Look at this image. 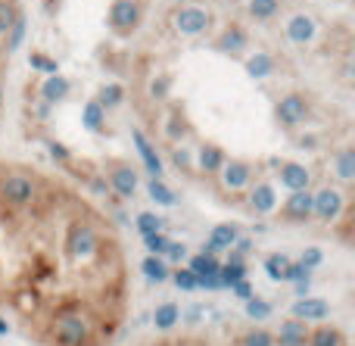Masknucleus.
Wrapping results in <instances>:
<instances>
[{"mask_svg":"<svg viewBox=\"0 0 355 346\" xmlns=\"http://www.w3.org/2000/svg\"><path fill=\"white\" fill-rule=\"evenodd\" d=\"M246 75H250V78H256V81L275 75V56H271V53H252L250 60H246Z\"/></svg>","mask_w":355,"mask_h":346,"instance_id":"obj_23","label":"nucleus"},{"mask_svg":"<svg viewBox=\"0 0 355 346\" xmlns=\"http://www.w3.org/2000/svg\"><path fill=\"white\" fill-rule=\"evenodd\" d=\"M178 322H181V309H178L175 303L156 306V312H153V328L156 331H172Z\"/></svg>","mask_w":355,"mask_h":346,"instance_id":"obj_26","label":"nucleus"},{"mask_svg":"<svg viewBox=\"0 0 355 346\" xmlns=\"http://www.w3.org/2000/svg\"><path fill=\"white\" fill-rule=\"evenodd\" d=\"M50 334H53V346H87L94 337V328L85 312H60L53 318Z\"/></svg>","mask_w":355,"mask_h":346,"instance_id":"obj_2","label":"nucleus"},{"mask_svg":"<svg viewBox=\"0 0 355 346\" xmlns=\"http://www.w3.org/2000/svg\"><path fill=\"white\" fill-rule=\"evenodd\" d=\"M250 181H252V166L250 162L227 159L225 166H221V184H225L227 191H243V187H250Z\"/></svg>","mask_w":355,"mask_h":346,"instance_id":"obj_10","label":"nucleus"},{"mask_svg":"<svg viewBox=\"0 0 355 346\" xmlns=\"http://www.w3.org/2000/svg\"><path fill=\"white\" fill-rule=\"evenodd\" d=\"M309 346H346V337H343V331L321 325V328L309 331Z\"/></svg>","mask_w":355,"mask_h":346,"instance_id":"obj_25","label":"nucleus"},{"mask_svg":"<svg viewBox=\"0 0 355 346\" xmlns=\"http://www.w3.org/2000/svg\"><path fill=\"white\" fill-rule=\"evenodd\" d=\"M271 303L268 300H262V297H252V300H246V315L252 318V322H265V318L271 315Z\"/></svg>","mask_w":355,"mask_h":346,"instance_id":"obj_35","label":"nucleus"},{"mask_svg":"<svg viewBox=\"0 0 355 346\" xmlns=\"http://www.w3.org/2000/svg\"><path fill=\"white\" fill-rule=\"evenodd\" d=\"M110 187L122 200H131L137 193V172L131 166H122V162H116V166H110Z\"/></svg>","mask_w":355,"mask_h":346,"instance_id":"obj_11","label":"nucleus"},{"mask_svg":"<svg viewBox=\"0 0 355 346\" xmlns=\"http://www.w3.org/2000/svg\"><path fill=\"white\" fill-rule=\"evenodd\" d=\"M178 3H193V0H178Z\"/></svg>","mask_w":355,"mask_h":346,"instance_id":"obj_50","label":"nucleus"},{"mask_svg":"<svg viewBox=\"0 0 355 346\" xmlns=\"http://www.w3.org/2000/svg\"><path fill=\"white\" fill-rule=\"evenodd\" d=\"M172 162H175L178 168H184V172H187V168H190V153H187V150H175Z\"/></svg>","mask_w":355,"mask_h":346,"instance_id":"obj_46","label":"nucleus"},{"mask_svg":"<svg viewBox=\"0 0 355 346\" xmlns=\"http://www.w3.org/2000/svg\"><path fill=\"white\" fill-rule=\"evenodd\" d=\"M100 247H103V237H100V231L94 228V225L81 222V218L69 225V231H66V256L69 259L87 262L100 253Z\"/></svg>","mask_w":355,"mask_h":346,"instance_id":"obj_3","label":"nucleus"},{"mask_svg":"<svg viewBox=\"0 0 355 346\" xmlns=\"http://www.w3.org/2000/svg\"><path fill=\"white\" fill-rule=\"evenodd\" d=\"M47 150H50V156H53V159H60V162H69V159H72L69 147H62L60 141H50V144H47Z\"/></svg>","mask_w":355,"mask_h":346,"instance_id":"obj_45","label":"nucleus"},{"mask_svg":"<svg viewBox=\"0 0 355 346\" xmlns=\"http://www.w3.org/2000/svg\"><path fill=\"white\" fill-rule=\"evenodd\" d=\"M225 162H227V156H225V150H221L218 144H202L200 147V168L206 175H218Z\"/></svg>","mask_w":355,"mask_h":346,"instance_id":"obj_21","label":"nucleus"},{"mask_svg":"<svg viewBox=\"0 0 355 346\" xmlns=\"http://www.w3.org/2000/svg\"><path fill=\"white\" fill-rule=\"evenodd\" d=\"M231 291H234V297H237V300H243V303H246V300H252V297H256V287H252L250 281H240V284H234Z\"/></svg>","mask_w":355,"mask_h":346,"instance_id":"obj_44","label":"nucleus"},{"mask_svg":"<svg viewBox=\"0 0 355 346\" xmlns=\"http://www.w3.org/2000/svg\"><path fill=\"white\" fill-rule=\"evenodd\" d=\"M277 178H281V184L287 187L290 193L309 191V184H312V172H309L302 162H284V166H277Z\"/></svg>","mask_w":355,"mask_h":346,"instance_id":"obj_9","label":"nucleus"},{"mask_svg":"<svg viewBox=\"0 0 355 346\" xmlns=\"http://www.w3.org/2000/svg\"><path fill=\"white\" fill-rule=\"evenodd\" d=\"M25 25H28V22H25V12H22V16L16 19V25L6 31V44H3V53H6V56H12L19 47H22V41H25Z\"/></svg>","mask_w":355,"mask_h":346,"instance_id":"obj_33","label":"nucleus"},{"mask_svg":"<svg viewBox=\"0 0 355 346\" xmlns=\"http://www.w3.org/2000/svg\"><path fill=\"white\" fill-rule=\"evenodd\" d=\"M131 137H135V147H137V153H141V159H144V166H147V172L153 175V178H162L159 153H156V147L147 141V135H144L141 128H135V131H131Z\"/></svg>","mask_w":355,"mask_h":346,"instance_id":"obj_17","label":"nucleus"},{"mask_svg":"<svg viewBox=\"0 0 355 346\" xmlns=\"http://www.w3.org/2000/svg\"><path fill=\"white\" fill-rule=\"evenodd\" d=\"M31 69H37V72H47V75H60V62L53 60V56L47 53H31Z\"/></svg>","mask_w":355,"mask_h":346,"instance_id":"obj_37","label":"nucleus"},{"mask_svg":"<svg viewBox=\"0 0 355 346\" xmlns=\"http://www.w3.org/2000/svg\"><path fill=\"white\" fill-rule=\"evenodd\" d=\"M94 100H97V103L103 106L106 112H110V110H116V106H122L125 91H122V85H103V87L97 91V97H94Z\"/></svg>","mask_w":355,"mask_h":346,"instance_id":"obj_31","label":"nucleus"},{"mask_svg":"<svg viewBox=\"0 0 355 346\" xmlns=\"http://www.w3.org/2000/svg\"><path fill=\"white\" fill-rule=\"evenodd\" d=\"M290 256H284V253H271L268 259H265V275H268L271 281H284L287 278V268H290Z\"/></svg>","mask_w":355,"mask_h":346,"instance_id":"obj_32","label":"nucleus"},{"mask_svg":"<svg viewBox=\"0 0 355 346\" xmlns=\"http://www.w3.org/2000/svg\"><path fill=\"white\" fill-rule=\"evenodd\" d=\"M321 262H324V250H321V247H306V250H302L300 266H306L309 272H312V268H318Z\"/></svg>","mask_w":355,"mask_h":346,"instance_id":"obj_40","label":"nucleus"},{"mask_svg":"<svg viewBox=\"0 0 355 346\" xmlns=\"http://www.w3.org/2000/svg\"><path fill=\"white\" fill-rule=\"evenodd\" d=\"M275 343H281V346H306L309 343V325L300 322V318H287V322H281V328H277Z\"/></svg>","mask_w":355,"mask_h":346,"instance_id":"obj_16","label":"nucleus"},{"mask_svg":"<svg viewBox=\"0 0 355 346\" xmlns=\"http://www.w3.org/2000/svg\"><path fill=\"white\" fill-rule=\"evenodd\" d=\"M284 281H290V284H312V272H309L306 266H300V262H290Z\"/></svg>","mask_w":355,"mask_h":346,"instance_id":"obj_39","label":"nucleus"},{"mask_svg":"<svg viewBox=\"0 0 355 346\" xmlns=\"http://www.w3.org/2000/svg\"><path fill=\"white\" fill-rule=\"evenodd\" d=\"M215 47L227 56H240L246 47H250V35H246L240 25H227V28L221 31V37L215 41Z\"/></svg>","mask_w":355,"mask_h":346,"instance_id":"obj_15","label":"nucleus"},{"mask_svg":"<svg viewBox=\"0 0 355 346\" xmlns=\"http://www.w3.org/2000/svg\"><path fill=\"white\" fill-rule=\"evenodd\" d=\"M168 237H166V231L162 234H147L144 237V247L150 250V256H166V250H168Z\"/></svg>","mask_w":355,"mask_h":346,"instance_id":"obj_38","label":"nucleus"},{"mask_svg":"<svg viewBox=\"0 0 355 346\" xmlns=\"http://www.w3.org/2000/svg\"><path fill=\"white\" fill-rule=\"evenodd\" d=\"M6 331H10V325H6V322H3V318H0V337H3V334H6Z\"/></svg>","mask_w":355,"mask_h":346,"instance_id":"obj_48","label":"nucleus"},{"mask_svg":"<svg viewBox=\"0 0 355 346\" xmlns=\"http://www.w3.org/2000/svg\"><path fill=\"white\" fill-rule=\"evenodd\" d=\"M293 318H300V322H324L327 315H331V303L321 297H302L293 303Z\"/></svg>","mask_w":355,"mask_h":346,"instance_id":"obj_8","label":"nucleus"},{"mask_svg":"<svg viewBox=\"0 0 355 346\" xmlns=\"http://www.w3.org/2000/svg\"><path fill=\"white\" fill-rule=\"evenodd\" d=\"M172 281H175L178 291H196V275L190 272V268H178L172 275Z\"/></svg>","mask_w":355,"mask_h":346,"instance_id":"obj_41","label":"nucleus"},{"mask_svg":"<svg viewBox=\"0 0 355 346\" xmlns=\"http://www.w3.org/2000/svg\"><path fill=\"white\" fill-rule=\"evenodd\" d=\"M246 12H250L256 22H271L275 16H281V0H250Z\"/></svg>","mask_w":355,"mask_h":346,"instance_id":"obj_24","label":"nucleus"},{"mask_svg":"<svg viewBox=\"0 0 355 346\" xmlns=\"http://www.w3.org/2000/svg\"><path fill=\"white\" fill-rule=\"evenodd\" d=\"M162 259H166V262H178V266H181V262H187V247H184V243H178V241H172Z\"/></svg>","mask_w":355,"mask_h":346,"instance_id":"obj_42","label":"nucleus"},{"mask_svg":"<svg viewBox=\"0 0 355 346\" xmlns=\"http://www.w3.org/2000/svg\"><path fill=\"white\" fill-rule=\"evenodd\" d=\"M250 209L256 216H268V212L277 209V193L268 181H259L256 187H250Z\"/></svg>","mask_w":355,"mask_h":346,"instance_id":"obj_14","label":"nucleus"},{"mask_svg":"<svg viewBox=\"0 0 355 346\" xmlns=\"http://www.w3.org/2000/svg\"><path fill=\"white\" fill-rule=\"evenodd\" d=\"M37 197V178L22 168H12V172L0 175V203L12 206V209H22L31 206Z\"/></svg>","mask_w":355,"mask_h":346,"instance_id":"obj_1","label":"nucleus"},{"mask_svg":"<svg viewBox=\"0 0 355 346\" xmlns=\"http://www.w3.org/2000/svg\"><path fill=\"white\" fill-rule=\"evenodd\" d=\"M237 237H240V228L237 225H231V222H221V225H215L212 231H209V237L206 241L212 243L218 253H225V250H231L234 243H237Z\"/></svg>","mask_w":355,"mask_h":346,"instance_id":"obj_20","label":"nucleus"},{"mask_svg":"<svg viewBox=\"0 0 355 346\" xmlns=\"http://www.w3.org/2000/svg\"><path fill=\"white\" fill-rule=\"evenodd\" d=\"M37 116L47 119V116H50V103H41V106H37Z\"/></svg>","mask_w":355,"mask_h":346,"instance_id":"obj_47","label":"nucleus"},{"mask_svg":"<svg viewBox=\"0 0 355 346\" xmlns=\"http://www.w3.org/2000/svg\"><path fill=\"white\" fill-rule=\"evenodd\" d=\"M275 119L281 128H296V125H302L309 119V100L302 94H287V97L277 100Z\"/></svg>","mask_w":355,"mask_h":346,"instance_id":"obj_6","label":"nucleus"},{"mask_svg":"<svg viewBox=\"0 0 355 346\" xmlns=\"http://www.w3.org/2000/svg\"><path fill=\"white\" fill-rule=\"evenodd\" d=\"M141 272L150 284H166V281L172 278V268H168V262L162 259V256H147V259L141 262Z\"/></svg>","mask_w":355,"mask_h":346,"instance_id":"obj_22","label":"nucleus"},{"mask_svg":"<svg viewBox=\"0 0 355 346\" xmlns=\"http://www.w3.org/2000/svg\"><path fill=\"white\" fill-rule=\"evenodd\" d=\"M340 216H343V193H340L337 187H318V191L312 193V218L331 225V222H337Z\"/></svg>","mask_w":355,"mask_h":346,"instance_id":"obj_5","label":"nucleus"},{"mask_svg":"<svg viewBox=\"0 0 355 346\" xmlns=\"http://www.w3.org/2000/svg\"><path fill=\"white\" fill-rule=\"evenodd\" d=\"M218 281H221V291H225V287L240 284V281H246V259H243V256L231 253V259L221 262V268H218Z\"/></svg>","mask_w":355,"mask_h":346,"instance_id":"obj_19","label":"nucleus"},{"mask_svg":"<svg viewBox=\"0 0 355 346\" xmlns=\"http://www.w3.org/2000/svg\"><path fill=\"white\" fill-rule=\"evenodd\" d=\"M187 268L200 278V275H218L221 262L218 256H206V253H196V256H187Z\"/></svg>","mask_w":355,"mask_h":346,"instance_id":"obj_29","label":"nucleus"},{"mask_svg":"<svg viewBox=\"0 0 355 346\" xmlns=\"http://www.w3.org/2000/svg\"><path fill=\"white\" fill-rule=\"evenodd\" d=\"M147 193H150V200H153L156 206H166V209L178 203V193H175L162 178H153V181H150V184H147Z\"/></svg>","mask_w":355,"mask_h":346,"instance_id":"obj_28","label":"nucleus"},{"mask_svg":"<svg viewBox=\"0 0 355 346\" xmlns=\"http://www.w3.org/2000/svg\"><path fill=\"white\" fill-rule=\"evenodd\" d=\"M240 346H275V334H268V331H262V328H252L243 334Z\"/></svg>","mask_w":355,"mask_h":346,"instance_id":"obj_36","label":"nucleus"},{"mask_svg":"<svg viewBox=\"0 0 355 346\" xmlns=\"http://www.w3.org/2000/svg\"><path fill=\"white\" fill-rule=\"evenodd\" d=\"M0 110H3V81H0Z\"/></svg>","mask_w":355,"mask_h":346,"instance_id":"obj_49","label":"nucleus"},{"mask_svg":"<svg viewBox=\"0 0 355 346\" xmlns=\"http://www.w3.org/2000/svg\"><path fill=\"white\" fill-rule=\"evenodd\" d=\"M281 216L287 218V222H309V218H312V191L290 193L284 209H281Z\"/></svg>","mask_w":355,"mask_h":346,"instance_id":"obj_12","label":"nucleus"},{"mask_svg":"<svg viewBox=\"0 0 355 346\" xmlns=\"http://www.w3.org/2000/svg\"><path fill=\"white\" fill-rule=\"evenodd\" d=\"M81 125H85L87 131H103L106 110L97 103V100H87V103H85V110H81Z\"/></svg>","mask_w":355,"mask_h":346,"instance_id":"obj_27","label":"nucleus"},{"mask_svg":"<svg viewBox=\"0 0 355 346\" xmlns=\"http://www.w3.org/2000/svg\"><path fill=\"white\" fill-rule=\"evenodd\" d=\"M284 35H287L290 44H309V41H315V35H318V25H315L312 16H306V12H296V16L287 22Z\"/></svg>","mask_w":355,"mask_h":346,"instance_id":"obj_13","label":"nucleus"},{"mask_svg":"<svg viewBox=\"0 0 355 346\" xmlns=\"http://www.w3.org/2000/svg\"><path fill=\"white\" fill-rule=\"evenodd\" d=\"M209 25H212V12L202 10V6H181V10L175 12V28L187 37L209 31Z\"/></svg>","mask_w":355,"mask_h":346,"instance_id":"obj_7","label":"nucleus"},{"mask_svg":"<svg viewBox=\"0 0 355 346\" xmlns=\"http://www.w3.org/2000/svg\"><path fill=\"white\" fill-rule=\"evenodd\" d=\"M69 94H72V81H69L66 75H47V81L41 85V97H44V103H50V106L62 103Z\"/></svg>","mask_w":355,"mask_h":346,"instance_id":"obj_18","label":"nucleus"},{"mask_svg":"<svg viewBox=\"0 0 355 346\" xmlns=\"http://www.w3.org/2000/svg\"><path fill=\"white\" fill-rule=\"evenodd\" d=\"M135 225H137V231H141V237H147V234H162V231H166V222H162L156 212H141V216L135 218Z\"/></svg>","mask_w":355,"mask_h":346,"instance_id":"obj_34","label":"nucleus"},{"mask_svg":"<svg viewBox=\"0 0 355 346\" xmlns=\"http://www.w3.org/2000/svg\"><path fill=\"white\" fill-rule=\"evenodd\" d=\"M168 85H172V78H168V75H159V78H153V85H150V94H153L156 100H166Z\"/></svg>","mask_w":355,"mask_h":346,"instance_id":"obj_43","label":"nucleus"},{"mask_svg":"<svg viewBox=\"0 0 355 346\" xmlns=\"http://www.w3.org/2000/svg\"><path fill=\"white\" fill-rule=\"evenodd\" d=\"M144 19V3L141 0H112L110 6V28L119 35H131Z\"/></svg>","mask_w":355,"mask_h":346,"instance_id":"obj_4","label":"nucleus"},{"mask_svg":"<svg viewBox=\"0 0 355 346\" xmlns=\"http://www.w3.org/2000/svg\"><path fill=\"white\" fill-rule=\"evenodd\" d=\"M334 168H337V175H340V181H349L355 178V150L352 147H343L337 153V159H334Z\"/></svg>","mask_w":355,"mask_h":346,"instance_id":"obj_30","label":"nucleus"}]
</instances>
